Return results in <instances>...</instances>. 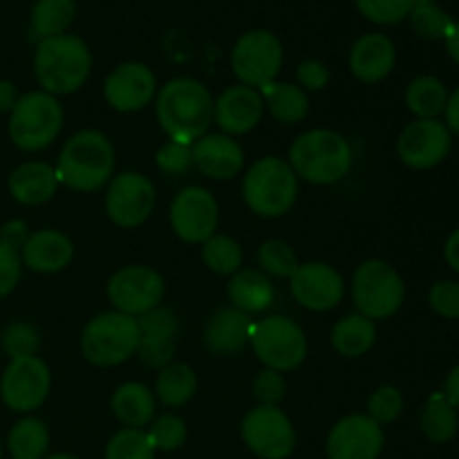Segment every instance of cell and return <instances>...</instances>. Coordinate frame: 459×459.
<instances>
[{
    "label": "cell",
    "mask_w": 459,
    "mask_h": 459,
    "mask_svg": "<svg viewBox=\"0 0 459 459\" xmlns=\"http://www.w3.org/2000/svg\"><path fill=\"white\" fill-rule=\"evenodd\" d=\"M215 101L209 88L195 79H173L157 94V119L170 142L193 146L213 121Z\"/></svg>",
    "instance_id": "obj_1"
},
{
    "label": "cell",
    "mask_w": 459,
    "mask_h": 459,
    "mask_svg": "<svg viewBox=\"0 0 459 459\" xmlns=\"http://www.w3.org/2000/svg\"><path fill=\"white\" fill-rule=\"evenodd\" d=\"M92 70L90 49L79 36L61 34L43 39L36 48L34 72L43 92L70 94L76 92Z\"/></svg>",
    "instance_id": "obj_2"
},
{
    "label": "cell",
    "mask_w": 459,
    "mask_h": 459,
    "mask_svg": "<svg viewBox=\"0 0 459 459\" xmlns=\"http://www.w3.org/2000/svg\"><path fill=\"white\" fill-rule=\"evenodd\" d=\"M115 170V151L106 134L81 130L63 146L56 164L58 182L72 191H99Z\"/></svg>",
    "instance_id": "obj_3"
},
{
    "label": "cell",
    "mask_w": 459,
    "mask_h": 459,
    "mask_svg": "<svg viewBox=\"0 0 459 459\" xmlns=\"http://www.w3.org/2000/svg\"><path fill=\"white\" fill-rule=\"evenodd\" d=\"M290 166L296 178L312 184H334L350 173L352 148L332 130H307L290 148Z\"/></svg>",
    "instance_id": "obj_4"
},
{
    "label": "cell",
    "mask_w": 459,
    "mask_h": 459,
    "mask_svg": "<svg viewBox=\"0 0 459 459\" xmlns=\"http://www.w3.org/2000/svg\"><path fill=\"white\" fill-rule=\"evenodd\" d=\"M242 195L254 213L263 218H278L294 206L299 195V178L287 161L264 157L247 170Z\"/></svg>",
    "instance_id": "obj_5"
},
{
    "label": "cell",
    "mask_w": 459,
    "mask_h": 459,
    "mask_svg": "<svg viewBox=\"0 0 459 459\" xmlns=\"http://www.w3.org/2000/svg\"><path fill=\"white\" fill-rule=\"evenodd\" d=\"M139 339L142 332L137 318L121 312L99 314L85 325L81 336V352L94 366L112 368L137 354Z\"/></svg>",
    "instance_id": "obj_6"
},
{
    "label": "cell",
    "mask_w": 459,
    "mask_h": 459,
    "mask_svg": "<svg viewBox=\"0 0 459 459\" xmlns=\"http://www.w3.org/2000/svg\"><path fill=\"white\" fill-rule=\"evenodd\" d=\"M63 126V108L48 92H30L18 99L9 117V137L21 151L48 148Z\"/></svg>",
    "instance_id": "obj_7"
},
{
    "label": "cell",
    "mask_w": 459,
    "mask_h": 459,
    "mask_svg": "<svg viewBox=\"0 0 459 459\" xmlns=\"http://www.w3.org/2000/svg\"><path fill=\"white\" fill-rule=\"evenodd\" d=\"M352 296L359 312L370 321H381L397 312L406 299L402 276L385 260H366L352 281Z\"/></svg>",
    "instance_id": "obj_8"
},
{
    "label": "cell",
    "mask_w": 459,
    "mask_h": 459,
    "mask_svg": "<svg viewBox=\"0 0 459 459\" xmlns=\"http://www.w3.org/2000/svg\"><path fill=\"white\" fill-rule=\"evenodd\" d=\"M254 352L269 370L287 372L299 368L307 354V339L300 325L287 316H267L251 332Z\"/></svg>",
    "instance_id": "obj_9"
},
{
    "label": "cell",
    "mask_w": 459,
    "mask_h": 459,
    "mask_svg": "<svg viewBox=\"0 0 459 459\" xmlns=\"http://www.w3.org/2000/svg\"><path fill=\"white\" fill-rule=\"evenodd\" d=\"M231 67L242 85L264 90L282 67V43L267 30L247 31L233 45Z\"/></svg>",
    "instance_id": "obj_10"
},
{
    "label": "cell",
    "mask_w": 459,
    "mask_h": 459,
    "mask_svg": "<svg viewBox=\"0 0 459 459\" xmlns=\"http://www.w3.org/2000/svg\"><path fill=\"white\" fill-rule=\"evenodd\" d=\"M242 439L263 459H285L296 446L294 426L278 406H258L247 412Z\"/></svg>",
    "instance_id": "obj_11"
},
{
    "label": "cell",
    "mask_w": 459,
    "mask_h": 459,
    "mask_svg": "<svg viewBox=\"0 0 459 459\" xmlns=\"http://www.w3.org/2000/svg\"><path fill=\"white\" fill-rule=\"evenodd\" d=\"M164 296V278L151 267L130 264L119 269L108 282V299L115 305L117 312L126 316H142L160 305Z\"/></svg>",
    "instance_id": "obj_12"
},
{
    "label": "cell",
    "mask_w": 459,
    "mask_h": 459,
    "mask_svg": "<svg viewBox=\"0 0 459 459\" xmlns=\"http://www.w3.org/2000/svg\"><path fill=\"white\" fill-rule=\"evenodd\" d=\"M52 377L39 357L12 359L0 379V397L12 411L31 412L48 399Z\"/></svg>",
    "instance_id": "obj_13"
},
{
    "label": "cell",
    "mask_w": 459,
    "mask_h": 459,
    "mask_svg": "<svg viewBox=\"0 0 459 459\" xmlns=\"http://www.w3.org/2000/svg\"><path fill=\"white\" fill-rule=\"evenodd\" d=\"M170 227L179 240L204 245L218 229V202L202 186L184 188L170 204Z\"/></svg>",
    "instance_id": "obj_14"
},
{
    "label": "cell",
    "mask_w": 459,
    "mask_h": 459,
    "mask_svg": "<svg viewBox=\"0 0 459 459\" xmlns=\"http://www.w3.org/2000/svg\"><path fill=\"white\" fill-rule=\"evenodd\" d=\"M453 146L451 130L437 119H415L402 130L397 142L399 160L417 170L442 164Z\"/></svg>",
    "instance_id": "obj_15"
},
{
    "label": "cell",
    "mask_w": 459,
    "mask_h": 459,
    "mask_svg": "<svg viewBox=\"0 0 459 459\" xmlns=\"http://www.w3.org/2000/svg\"><path fill=\"white\" fill-rule=\"evenodd\" d=\"M157 202L155 186L139 173H121L106 193V211L121 229H134L146 222Z\"/></svg>",
    "instance_id": "obj_16"
},
{
    "label": "cell",
    "mask_w": 459,
    "mask_h": 459,
    "mask_svg": "<svg viewBox=\"0 0 459 459\" xmlns=\"http://www.w3.org/2000/svg\"><path fill=\"white\" fill-rule=\"evenodd\" d=\"M384 448V430L368 415L341 420L327 437L330 459H377Z\"/></svg>",
    "instance_id": "obj_17"
},
{
    "label": "cell",
    "mask_w": 459,
    "mask_h": 459,
    "mask_svg": "<svg viewBox=\"0 0 459 459\" xmlns=\"http://www.w3.org/2000/svg\"><path fill=\"white\" fill-rule=\"evenodd\" d=\"M157 92L155 74L143 63H121L110 72L103 85L106 101L117 112H137L152 101Z\"/></svg>",
    "instance_id": "obj_18"
},
{
    "label": "cell",
    "mask_w": 459,
    "mask_h": 459,
    "mask_svg": "<svg viewBox=\"0 0 459 459\" xmlns=\"http://www.w3.org/2000/svg\"><path fill=\"white\" fill-rule=\"evenodd\" d=\"M290 281L296 303L312 312L334 309L343 299V278L334 267L325 263L299 264Z\"/></svg>",
    "instance_id": "obj_19"
},
{
    "label": "cell",
    "mask_w": 459,
    "mask_h": 459,
    "mask_svg": "<svg viewBox=\"0 0 459 459\" xmlns=\"http://www.w3.org/2000/svg\"><path fill=\"white\" fill-rule=\"evenodd\" d=\"M264 112L263 94L249 85H236L220 94L213 108V121L227 134H247L260 124Z\"/></svg>",
    "instance_id": "obj_20"
},
{
    "label": "cell",
    "mask_w": 459,
    "mask_h": 459,
    "mask_svg": "<svg viewBox=\"0 0 459 459\" xmlns=\"http://www.w3.org/2000/svg\"><path fill=\"white\" fill-rule=\"evenodd\" d=\"M193 166L211 179H231L245 166L240 143L229 134H204L191 146Z\"/></svg>",
    "instance_id": "obj_21"
},
{
    "label": "cell",
    "mask_w": 459,
    "mask_h": 459,
    "mask_svg": "<svg viewBox=\"0 0 459 459\" xmlns=\"http://www.w3.org/2000/svg\"><path fill=\"white\" fill-rule=\"evenodd\" d=\"M397 52L385 34H363L350 49V70L363 83H377L393 72Z\"/></svg>",
    "instance_id": "obj_22"
},
{
    "label": "cell",
    "mask_w": 459,
    "mask_h": 459,
    "mask_svg": "<svg viewBox=\"0 0 459 459\" xmlns=\"http://www.w3.org/2000/svg\"><path fill=\"white\" fill-rule=\"evenodd\" d=\"M74 255L70 238L54 229L31 233L22 245V263L39 273H56L70 264Z\"/></svg>",
    "instance_id": "obj_23"
},
{
    "label": "cell",
    "mask_w": 459,
    "mask_h": 459,
    "mask_svg": "<svg viewBox=\"0 0 459 459\" xmlns=\"http://www.w3.org/2000/svg\"><path fill=\"white\" fill-rule=\"evenodd\" d=\"M251 332H254V323L249 321V314L227 307L220 309L209 321L204 343L213 354H236L245 348L247 341H251Z\"/></svg>",
    "instance_id": "obj_24"
},
{
    "label": "cell",
    "mask_w": 459,
    "mask_h": 459,
    "mask_svg": "<svg viewBox=\"0 0 459 459\" xmlns=\"http://www.w3.org/2000/svg\"><path fill=\"white\" fill-rule=\"evenodd\" d=\"M56 170L43 161H27L9 175V193H12L13 200L27 206L49 202L56 193Z\"/></svg>",
    "instance_id": "obj_25"
},
{
    "label": "cell",
    "mask_w": 459,
    "mask_h": 459,
    "mask_svg": "<svg viewBox=\"0 0 459 459\" xmlns=\"http://www.w3.org/2000/svg\"><path fill=\"white\" fill-rule=\"evenodd\" d=\"M229 299L233 307L245 314H255L273 303V285L264 273L255 269H242L229 281Z\"/></svg>",
    "instance_id": "obj_26"
},
{
    "label": "cell",
    "mask_w": 459,
    "mask_h": 459,
    "mask_svg": "<svg viewBox=\"0 0 459 459\" xmlns=\"http://www.w3.org/2000/svg\"><path fill=\"white\" fill-rule=\"evenodd\" d=\"M112 411L128 429H143L155 417V394L142 384H124L112 397Z\"/></svg>",
    "instance_id": "obj_27"
},
{
    "label": "cell",
    "mask_w": 459,
    "mask_h": 459,
    "mask_svg": "<svg viewBox=\"0 0 459 459\" xmlns=\"http://www.w3.org/2000/svg\"><path fill=\"white\" fill-rule=\"evenodd\" d=\"M377 327L375 321L366 318L363 314H352L339 321L332 330V345L341 357L357 359L366 354L375 345Z\"/></svg>",
    "instance_id": "obj_28"
},
{
    "label": "cell",
    "mask_w": 459,
    "mask_h": 459,
    "mask_svg": "<svg viewBox=\"0 0 459 459\" xmlns=\"http://www.w3.org/2000/svg\"><path fill=\"white\" fill-rule=\"evenodd\" d=\"M448 90L437 76H417L406 90V106L417 119H437L446 110Z\"/></svg>",
    "instance_id": "obj_29"
},
{
    "label": "cell",
    "mask_w": 459,
    "mask_h": 459,
    "mask_svg": "<svg viewBox=\"0 0 459 459\" xmlns=\"http://www.w3.org/2000/svg\"><path fill=\"white\" fill-rule=\"evenodd\" d=\"M269 112L273 115V119L282 121V124H299V121L305 119L309 110L307 94L294 83H276L273 81L272 85L263 90Z\"/></svg>",
    "instance_id": "obj_30"
},
{
    "label": "cell",
    "mask_w": 459,
    "mask_h": 459,
    "mask_svg": "<svg viewBox=\"0 0 459 459\" xmlns=\"http://www.w3.org/2000/svg\"><path fill=\"white\" fill-rule=\"evenodd\" d=\"M195 372L186 363H170V366L161 368L160 375H157V399L170 408L184 406V403L191 402L193 394H195Z\"/></svg>",
    "instance_id": "obj_31"
},
{
    "label": "cell",
    "mask_w": 459,
    "mask_h": 459,
    "mask_svg": "<svg viewBox=\"0 0 459 459\" xmlns=\"http://www.w3.org/2000/svg\"><path fill=\"white\" fill-rule=\"evenodd\" d=\"M76 16L74 0H36L31 7V30L43 39L65 34Z\"/></svg>",
    "instance_id": "obj_32"
},
{
    "label": "cell",
    "mask_w": 459,
    "mask_h": 459,
    "mask_svg": "<svg viewBox=\"0 0 459 459\" xmlns=\"http://www.w3.org/2000/svg\"><path fill=\"white\" fill-rule=\"evenodd\" d=\"M421 430L435 444L451 442L459 430L457 408L448 403L442 393L433 394L421 411Z\"/></svg>",
    "instance_id": "obj_33"
},
{
    "label": "cell",
    "mask_w": 459,
    "mask_h": 459,
    "mask_svg": "<svg viewBox=\"0 0 459 459\" xmlns=\"http://www.w3.org/2000/svg\"><path fill=\"white\" fill-rule=\"evenodd\" d=\"M7 446L13 459H43L49 446L48 426L36 417H25L12 429Z\"/></svg>",
    "instance_id": "obj_34"
},
{
    "label": "cell",
    "mask_w": 459,
    "mask_h": 459,
    "mask_svg": "<svg viewBox=\"0 0 459 459\" xmlns=\"http://www.w3.org/2000/svg\"><path fill=\"white\" fill-rule=\"evenodd\" d=\"M408 18H411L412 30L421 39L430 40H444L451 34L453 25H455V21L437 3H415Z\"/></svg>",
    "instance_id": "obj_35"
},
{
    "label": "cell",
    "mask_w": 459,
    "mask_h": 459,
    "mask_svg": "<svg viewBox=\"0 0 459 459\" xmlns=\"http://www.w3.org/2000/svg\"><path fill=\"white\" fill-rule=\"evenodd\" d=\"M202 260L211 272L229 276V273L240 272L242 247L229 236H213L202 247Z\"/></svg>",
    "instance_id": "obj_36"
},
{
    "label": "cell",
    "mask_w": 459,
    "mask_h": 459,
    "mask_svg": "<svg viewBox=\"0 0 459 459\" xmlns=\"http://www.w3.org/2000/svg\"><path fill=\"white\" fill-rule=\"evenodd\" d=\"M106 459H155V446L142 429H124L108 442Z\"/></svg>",
    "instance_id": "obj_37"
},
{
    "label": "cell",
    "mask_w": 459,
    "mask_h": 459,
    "mask_svg": "<svg viewBox=\"0 0 459 459\" xmlns=\"http://www.w3.org/2000/svg\"><path fill=\"white\" fill-rule=\"evenodd\" d=\"M258 263L263 272L278 278H291L299 269V258L294 249L282 240H269L258 249Z\"/></svg>",
    "instance_id": "obj_38"
},
{
    "label": "cell",
    "mask_w": 459,
    "mask_h": 459,
    "mask_svg": "<svg viewBox=\"0 0 459 459\" xmlns=\"http://www.w3.org/2000/svg\"><path fill=\"white\" fill-rule=\"evenodd\" d=\"M354 4L377 25H397L406 21L415 0H354Z\"/></svg>",
    "instance_id": "obj_39"
},
{
    "label": "cell",
    "mask_w": 459,
    "mask_h": 459,
    "mask_svg": "<svg viewBox=\"0 0 459 459\" xmlns=\"http://www.w3.org/2000/svg\"><path fill=\"white\" fill-rule=\"evenodd\" d=\"M148 439L155 451H178L186 442V424L175 415H161L151 424Z\"/></svg>",
    "instance_id": "obj_40"
},
{
    "label": "cell",
    "mask_w": 459,
    "mask_h": 459,
    "mask_svg": "<svg viewBox=\"0 0 459 459\" xmlns=\"http://www.w3.org/2000/svg\"><path fill=\"white\" fill-rule=\"evenodd\" d=\"M403 411V397L394 385H381L379 390L372 393L368 399V417L375 420L377 424H390L397 420Z\"/></svg>",
    "instance_id": "obj_41"
},
{
    "label": "cell",
    "mask_w": 459,
    "mask_h": 459,
    "mask_svg": "<svg viewBox=\"0 0 459 459\" xmlns=\"http://www.w3.org/2000/svg\"><path fill=\"white\" fill-rule=\"evenodd\" d=\"M3 350L12 359L36 357L39 350V332L30 323H13L3 334Z\"/></svg>",
    "instance_id": "obj_42"
},
{
    "label": "cell",
    "mask_w": 459,
    "mask_h": 459,
    "mask_svg": "<svg viewBox=\"0 0 459 459\" xmlns=\"http://www.w3.org/2000/svg\"><path fill=\"white\" fill-rule=\"evenodd\" d=\"M137 354L148 368H160L161 370V368L173 363L175 339H166V336H142L139 339Z\"/></svg>",
    "instance_id": "obj_43"
},
{
    "label": "cell",
    "mask_w": 459,
    "mask_h": 459,
    "mask_svg": "<svg viewBox=\"0 0 459 459\" xmlns=\"http://www.w3.org/2000/svg\"><path fill=\"white\" fill-rule=\"evenodd\" d=\"M137 323L142 336H166V339H175L179 330L175 314L164 307H155L151 312L142 314L137 318Z\"/></svg>",
    "instance_id": "obj_44"
},
{
    "label": "cell",
    "mask_w": 459,
    "mask_h": 459,
    "mask_svg": "<svg viewBox=\"0 0 459 459\" xmlns=\"http://www.w3.org/2000/svg\"><path fill=\"white\" fill-rule=\"evenodd\" d=\"M429 303L439 316L459 318V282L439 281L430 287Z\"/></svg>",
    "instance_id": "obj_45"
},
{
    "label": "cell",
    "mask_w": 459,
    "mask_h": 459,
    "mask_svg": "<svg viewBox=\"0 0 459 459\" xmlns=\"http://www.w3.org/2000/svg\"><path fill=\"white\" fill-rule=\"evenodd\" d=\"M285 379L278 370H263L254 381V394L260 406H278L285 399Z\"/></svg>",
    "instance_id": "obj_46"
},
{
    "label": "cell",
    "mask_w": 459,
    "mask_h": 459,
    "mask_svg": "<svg viewBox=\"0 0 459 459\" xmlns=\"http://www.w3.org/2000/svg\"><path fill=\"white\" fill-rule=\"evenodd\" d=\"M157 164H160V169L164 170V173L184 175L193 166L191 146L170 142L169 146H164L157 152Z\"/></svg>",
    "instance_id": "obj_47"
},
{
    "label": "cell",
    "mask_w": 459,
    "mask_h": 459,
    "mask_svg": "<svg viewBox=\"0 0 459 459\" xmlns=\"http://www.w3.org/2000/svg\"><path fill=\"white\" fill-rule=\"evenodd\" d=\"M21 278V255L16 249L0 242V299L12 294Z\"/></svg>",
    "instance_id": "obj_48"
},
{
    "label": "cell",
    "mask_w": 459,
    "mask_h": 459,
    "mask_svg": "<svg viewBox=\"0 0 459 459\" xmlns=\"http://www.w3.org/2000/svg\"><path fill=\"white\" fill-rule=\"evenodd\" d=\"M296 76H299L300 85L307 90H323L330 83V70L321 61H314V58L300 63Z\"/></svg>",
    "instance_id": "obj_49"
},
{
    "label": "cell",
    "mask_w": 459,
    "mask_h": 459,
    "mask_svg": "<svg viewBox=\"0 0 459 459\" xmlns=\"http://www.w3.org/2000/svg\"><path fill=\"white\" fill-rule=\"evenodd\" d=\"M27 238H30V233H27V224L22 220H12V222H7L0 229V242H4V245H9L16 251L22 249Z\"/></svg>",
    "instance_id": "obj_50"
},
{
    "label": "cell",
    "mask_w": 459,
    "mask_h": 459,
    "mask_svg": "<svg viewBox=\"0 0 459 459\" xmlns=\"http://www.w3.org/2000/svg\"><path fill=\"white\" fill-rule=\"evenodd\" d=\"M442 394L448 399V403H451L453 408H457L459 411V366H455L451 372H448L446 381H444Z\"/></svg>",
    "instance_id": "obj_51"
},
{
    "label": "cell",
    "mask_w": 459,
    "mask_h": 459,
    "mask_svg": "<svg viewBox=\"0 0 459 459\" xmlns=\"http://www.w3.org/2000/svg\"><path fill=\"white\" fill-rule=\"evenodd\" d=\"M18 90L12 81H0V112H12L18 103Z\"/></svg>",
    "instance_id": "obj_52"
},
{
    "label": "cell",
    "mask_w": 459,
    "mask_h": 459,
    "mask_svg": "<svg viewBox=\"0 0 459 459\" xmlns=\"http://www.w3.org/2000/svg\"><path fill=\"white\" fill-rule=\"evenodd\" d=\"M444 258H446L448 267L459 273V229L448 236L446 245H444Z\"/></svg>",
    "instance_id": "obj_53"
},
{
    "label": "cell",
    "mask_w": 459,
    "mask_h": 459,
    "mask_svg": "<svg viewBox=\"0 0 459 459\" xmlns=\"http://www.w3.org/2000/svg\"><path fill=\"white\" fill-rule=\"evenodd\" d=\"M446 128L459 134V88L453 94H448L446 101Z\"/></svg>",
    "instance_id": "obj_54"
},
{
    "label": "cell",
    "mask_w": 459,
    "mask_h": 459,
    "mask_svg": "<svg viewBox=\"0 0 459 459\" xmlns=\"http://www.w3.org/2000/svg\"><path fill=\"white\" fill-rule=\"evenodd\" d=\"M444 40H446L448 56H451L453 61H455L457 65H459V22H455V25H453L451 34H448Z\"/></svg>",
    "instance_id": "obj_55"
},
{
    "label": "cell",
    "mask_w": 459,
    "mask_h": 459,
    "mask_svg": "<svg viewBox=\"0 0 459 459\" xmlns=\"http://www.w3.org/2000/svg\"><path fill=\"white\" fill-rule=\"evenodd\" d=\"M48 459H79V457L65 455V453H58V455H52V457H48Z\"/></svg>",
    "instance_id": "obj_56"
},
{
    "label": "cell",
    "mask_w": 459,
    "mask_h": 459,
    "mask_svg": "<svg viewBox=\"0 0 459 459\" xmlns=\"http://www.w3.org/2000/svg\"><path fill=\"white\" fill-rule=\"evenodd\" d=\"M415 3H435V0H415Z\"/></svg>",
    "instance_id": "obj_57"
},
{
    "label": "cell",
    "mask_w": 459,
    "mask_h": 459,
    "mask_svg": "<svg viewBox=\"0 0 459 459\" xmlns=\"http://www.w3.org/2000/svg\"><path fill=\"white\" fill-rule=\"evenodd\" d=\"M0 455H3V444H0Z\"/></svg>",
    "instance_id": "obj_58"
}]
</instances>
